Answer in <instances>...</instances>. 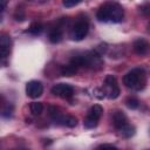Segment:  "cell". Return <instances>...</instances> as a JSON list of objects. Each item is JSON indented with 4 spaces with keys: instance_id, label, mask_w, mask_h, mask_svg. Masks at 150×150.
Returning <instances> with one entry per match:
<instances>
[{
    "instance_id": "6da1fadb",
    "label": "cell",
    "mask_w": 150,
    "mask_h": 150,
    "mask_svg": "<svg viewBox=\"0 0 150 150\" xmlns=\"http://www.w3.org/2000/svg\"><path fill=\"white\" fill-rule=\"evenodd\" d=\"M96 18L102 22H121L124 18V11L118 4L108 2L98 8Z\"/></svg>"
},
{
    "instance_id": "7a4b0ae2",
    "label": "cell",
    "mask_w": 150,
    "mask_h": 150,
    "mask_svg": "<svg viewBox=\"0 0 150 150\" xmlns=\"http://www.w3.org/2000/svg\"><path fill=\"white\" fill-rule=\"evenodd\" d=\"M123 83L127 88L132 90H142L146 83V75L144 69L135 68L123 76Z\"/></svg>"
},
{
    "instance_id": "3957f363",
    "label": "cell",
    "mask_w": 150,
    "mask_h": 150,
    "mask_svg": "<svg viewBox=\"0 0 150 150\" xmlns=\"http://www.w3.org/2000/svg\"><path fill=\"white\" fill-rule=\"evenodd\" d=\"M48 111H49V116L50 118L57 123V124H62V125H67L69 128H73L77 124V118L71 116V115H66L63 112L60 111L59 108L56 107H49L48 108Z\"/></svg>"
},
{
    "instance_id": "277c9868",
    "label": "cell",
    "mask_w": 150,
    "mask_h": 150,
    "mask_svg": "<svg viewBox=\"0 0 150 150\" xmlns=\"http://www.w3.org/2000/svg\"><path fill=\"white\" fill-rule=\"evenodd\" d=\"M102 112H103V108L100 104H94L93 107H90L87 112V116L83 120V125L88 129L95 128L102 116Z\"/></svg>"
},
{
    "instance_id": "5b68a950",
    "label": "cell",
    "mask_w": 150,
    "mask_h": 150,
    "mask_svg": "<svg viewBox=\"0 0 150 150\" xmlns=\"http://www.w3.org/2000/svg\"><path fill=\"white\" fill-rule=\"evenodd\" d=\"M88 30H89L88 20L86 18H81L74 23V26L70 30V38L75 41H81L87 36Z\"/></svg>"
},
{
    "instance_id": "8992f818",
    "label": "cell",
    "mask_w": 150,
    "mask_h": 150,
    "mask_svg": "<svg viewBox=\"0 0 150 150\" xmlns=\"http://www.w3.org/2000/svg\"><path fill=\"white\" fill-rule=\"evenodd\" d=\"M104 93L111 100H115L120 96V87L117 80L114 75H108L104 80Z\"/></svg>"
},
{
    "instance_id": "52a82bcc",
    "label": "cell",
    "mask_w": 150,
    "mask_h": 150,
    "mask_svg": "<svg viewBox=\"0 0 150 150\" xmlns=\"http://www.w3.org/2000/svg\"><path fill=\"white\" fill-rule=\"evenodd\" d=\"M50 91H52L53 95H55L57 97H61V98H69L74 94L73 87L70 84H68V83H57V84H54Z\"/></svg>"
},
{
    "instance_id": "ba28073f",
    "label": "cell",
    "mask_w": 150,
    "mask_h": 150,
    "mask_svg": "<svg viewBox=\"0 0 150 150\" xmlns=\"http://www.w3.org/2000/svg\"><path fill=\"white\" fill-rule=\"evenodd\" d=\"M43 93V86L40 81H29L26 84V94L30 98H38Z\"/></svg>"
},
{
    "instance_id": "9c48e42d",
    "label": "cell",
    "mask_w": 150,
    "mask_h": 150,
    "mask_svg": "<svg viewBox=\"0 0 150 150\" xmlns=\"http://www.w3.org/2000/svg\"><path fill=\"white\" fill-rule=\"evenodd\" d=\"M11 46H12L11 38L7 34H1V36H0V49H1L2 63L6 62V59L8 57L9 53H11Z\"/></svg>"
},
{
    "instance_id": "30bf717a",
    "label": "cell",
    "mask_w": 150,
    "mask_h": 150,
    "mask_svg": "<svg viewBox=\"0 0 150 150\" xmlns=\"http://www.w3.org/2000/svg\"><path fill=\"white\" fill-rule=\"evenodd\" d=\"M112 123H114V127L120 130L122 129L123 127H125L128 124V118L125 116V114L121 110H116L112 115Z\"/></svg>"
},
{
    "instance_id": "8fae6325",
    "label": "cell",
    "mask_w": 150,
    "mask_h": 150,
    "mask_svg": "<svg viewBox=\"0 0 150 150\" xmlns=\"http://www.w3.org/2000/svg\"><path fill=\"white\" fill-rule=\"evenodd\" d=\"M132 47H134L135 53L138 54V55H145V54H148L149 50H150V43H149L148 41H145L144 39H138V40H136V41L134 42Z\"/></svg>"
},
{
    "instance_id": "7c38bea8",
    "label": "cell",
    "mask_w": 150,
    "mask_h": 150,
    "mask_svg": "<svg viewBox=\"0 0 150 150\" xmlns=\"http://www.w3.org/2000/svg\"><path fill=\"white\" fill-rule=\"evenodd\" d=\"M49 41L52 43H59L62 40V29L60 27H54L50 32H49Z\"/></svg>"
},
{
    "instance_id": "4fadbf2b",
    "label": "cell",
    "mask_w": 150,
    "mask_h": 150,
    "mask_svg": "<svg viewBox=\"0 0 150 150\" xmlns=\"http://www.w3.org/2000/svg\"><path fill=\"white\" fill-rule=\"evenodd\" d=\"M77 70H79V68L74 63L69 62L68 64L61 67V75L62 76H73L77 73Z\"/></svg>"
},
{
    "instance_id": "5bb4252c",
    "label": "cell",
    "mask_w": 150,
    "mask_h": 150,
    "mask_svg": "<svg viewBox=\"0 0 150 150\" xmlns=\"http://www.w3.org/2000/svg\"><path fill=\"white\" fill-rule=\"evenodd\" d=\"M118 131H120V134H121L123 137L129 138V137H131V136L135 135V127H132V125H130V124L128 123L125 127H123V128L120 129Z\"/></svg>"
},
{
    "instance_id": "9a60e30c",
    "label": "cell",
    "mask_w": 150,
    "mask_h": 150,
    "mask_svg": "<svg viewBox=\"0 0 150 150\" xmlns=\"http://www.w3.org/2000/svg\"><path fill=\"white\" fill-rule=\"evenodd\" d=\"M29 109H30V112H32L33 115L38 116V115H40V114L42 112L43 105H42L41 102H32V103L29 104Z\"/></svg>"
},
{
    "instance_id": "2e32d148",
    "label": "cell",
    "mask_w": 150,
    "mask_h": 150,
    "mask_svg": "<svg viewBox=\"0 0 150 150\" xmlns=\"http://www.w3.org/2000/svg\"><path fill=\"white\" fill-rule=\"evenodd\" d=\"M42 30H43V26L40 22H33L28 28V32L33 35H39L42 33Z\"/></svg>"
},
{
    "instance_id": "e0dca14e",
    "label": "cell",
    "mask_w": 150,
    "mask_h": 150,
    "mask_svg": "<svg viewBox=\"0 0 150 150\" xmlns=\"http://www.w3.org/2000/svg\"><path fill=\"white\" fill-rule=\"evenodd\" d=\"M13 110H14V107H13V104H11V103H5L4 105H2V109H1V115L4 116V117H11L12 115H13Z\"/></svg>"
},
{
    "instance_id": "ac0fdd59",
    "label": "cell",
    "mask_w": 150,
    "mask_h": 150,
    "mask_svg": "<svg viewBox=\"0 0 150 150\" xmlns=\"http://www.w3.org/2000/svg\"><path fill=\"white\" fill-rule=\"evenodd\" d=\"M125 104H127V107L130 108V109H136V108H138L139 102H138V100H137L136 97H128V98L125 100Z\"/></svg>"
},
{
    "instance_id": "d6986e66",
    "label": "cell",
    "mask_w": 150,
    "mask_h": 150,
    "mask_svg": "<svg viewBox=\"0 0 150 150\" xmlns=\"http://www.w3.org/2000/svg\"><path fill=\"white\" fill-rule=\"evenodd\" d=\"M14 19L16 21H22L25 19V12L22 8H16V11L14 13Z\"/></svg>"
},
{
    "instance_id": "ffe728a7",
    "label": "cell",
    "mask_w": 150,
    "mask_h": 150,
    "mask_svg": "<svg viewBox=\"0 0 150 150\" xmlns=\"http://www.w3.org/2000/svg\"><path fill=\"white\" fill-rule=\"evenodd\" d=\"M82 0H62V4H63V6L64 7H67V8H70V7H74V6H76L77 4H80Z\"/></svg>"
},
{
    "instance_id": "44dd1931",
    "label": "cell",
    "mask_w": 150,
    "mask_h": 150,
    "mask_svg": "<svg viewBox=\"0 0 150 150\" xmlns=\"http://www.w3.org/2000/svg\"><path fill=\"white\" fill-rule=\"evenodd\" d=\"M139 9H141V13H142V14H144V15H149V14H150V4H145V5H143Z\"/></svg>"
},
{
    "instance_id": "7402d4cb",
    "label": "cell",
    "mask_w": 150,
    "mask_h": 150,
    "mask_svg": "<svg viewBox=\"0 0 150 150\" xmlns=\"http://www.w3.org/2000/svg\"><path fill=\"white\" fill-rule=\"evenodd\" d=\"M97 148H98V149H102V148H110V149H116V146H115V145H112V144H105V143H103V144L98 145Z\"/></svg>"
},
{
    "instance_id": "603a6c76",
    "label": "cell",
    "mask_w": 150,
    "mask_h": 150,
    "mask_svg": "<svg viewBox=\"0 0 150 150\" xmlns=\"http://www.w3.org/2000/svg\"><path fill=\"white\" fill-rule=\"evenodd\" d=\"M0 1H1V12L4 13V12H5V9H6V6H7L8 0H0Z\"/></svg>"
},
{
    "instance_id": "cb8c5ba5",
    "label": "cell",
    "mask_w": 150,
    "mask_h": 150,
    "mask_svg": "<svg viewBox=\"0 0 150 150\" xmlns=\"http://www.w3.org/2000/svg\"><path fill=\"white\" fill-rule=\"evenodd\" d=\"M148 30H149V32H150V23H149V25H148Z\"/></svg>"
}]
</instances>
